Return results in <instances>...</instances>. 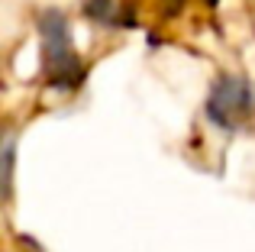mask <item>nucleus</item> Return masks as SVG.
I'll return each mask as SVG.
<instances>
[{"label": "nucleus", "mask_w": 255, "mask_h": 252, "mask_svg": "<svg viewBox=\"0 0 255 252\" xmlns=\"http://www.w3.org/2000/svg\"><path fill=\"white\" fill-rule=\"evenodd\" d=\"M84 16H91L97 26H123V19L117 16L113 0H87L84 3Z\"/></svg>", "instance_id": "obj_4"}, {"label": "nucleus", "mask_w": 255, "mask_h": 252, "mask_svg": "<svg viewBox=\"0 0 255 252\" xmlns=\"http://www.w3.org/2000/svg\"><path fill=\"white\" fill-rule=\"evenodd\" d=\"M13 165H16V136H0V201H10L13 194Z\"/></svg>", "instance_id": "obj_3"}, {"label": "nucleus", "mask_w": 255, "mask_h": 252, "mask_svg": "<svg viewBox=\"0 0 255 252\" xmlns=\"http://www.w3.org/2000/svg\"><path fill=\"white\" fill-rule=\"evenodd\" d=\"M204 114H207V120L213 126H220L223 132H239L255 117L252 84L239 75H220L210 88Z\"/></svg>", "instance_id": "obj_2"}, {"label": "nucleus", "mask_w": 255, "mask_h": 252, "mask_svg": "<svg viewBox=\"0 0 255 252\" xmlns=\"http://www.w3.org/2000/svg\"><path fill=\"white\" fill-rule=\"evenodd\" d=\"M39 36H42V71L49 88L78 91L84 84V62L71 45L68 19L62 10H45L39 16Z\"/></svg>", "instance_id": "obj_1"}, {"label": "nucleus", "mask_w": 255, "mask_h": 252, "mask_svg": "<svg viewBox=\"0 0 255 252\" xmlns=\"http://www.w3.org/2000/svg\"><path fill=\"white\" fill-rule=\"evenodd\" d=\"M165 13H178V6H184V0H162Z\"/></svg>", "instance_id": "obj_5"}]
</instances>
